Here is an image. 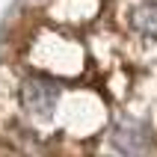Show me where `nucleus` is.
I'll return each mask as SVG.
<instances>
[{
	"instance_id": "nucleus-1",
	"label": "nucleus",
	"mask_w": 157,
	"mask_h": 157,
	"mask_svg": "<svg viewBox=\"0 0 157 157\" xmlns=\"http://www.w3.org/2000/svg\"><path fill=\"white\" fill-rule=\"evenodd\" d=\"M122 18H124L131 33L145 36V39H157V3H151V0H131V3H124Z\"/></svg>"
}]
</instances>
